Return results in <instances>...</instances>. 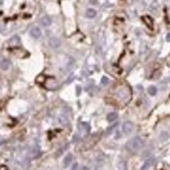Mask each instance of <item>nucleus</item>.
<instances>
[{"label":"nucleus","instance_id":"nucleus-1","mask_svg":"<svg viewBox=\"0 0 170 170\" xmlns=\"http://www.w3.org/2000/svg\"><path fill=\"white\" fill-rule=\"evenodd\" d=\"M114 96L119 101L123 102V105L127 104L132 98V91L130 87L127 84H118L114 89Z\"/></svg>","mask_w":170,"mask_h":170},{"label":"nucleus","instance_id":"nucleus-2","mask_svg":"<svg viewBox=\"0 0 170 170\" xmlns=\"http://www.w3.org/2000/svg\"><path fill=\"white\" fill-rule=\"evenodd\" d=\"M143 145V142L140 137H133L126 143V149L131 152L138 151Z\"/></svg>","mask_w":170,"mask_h":170},{"label":"nucleus","instance_id":"nucleus-3","mask_svg":"<svg viewBox=\"0 0 170 170\" xmlns=\"http://www.w3.org/2000/svg\"><path fill=\"white\" fill-rule=\"evenodd\" d=\"M45 87L49 90H55L57 88V82L54 78H48V80L46 81L45 83Z\"/></svg>","mask_w":170,"mask_h":170},{"label":"nucleus","instance_id":"nucleus-4","mask_svg":"<svg viewBox=\"0 0 170 170\" xmlns=\"http://www.w3.org/2000/svg\"><path fill=\"white\" fill-rule=\"evenodd\" d=\"M48 45H49L52 48L55 49V48H58L59 47L61 46V41L59 40L57 38L52 37V38H50L49 40H48Z\"/></svg>","mask_w":170,"mask_h":170},{"label":"nucleus","instance_id":"nucleus-5","mask_svg":"<svg viewBox=\"0 0 170 170\" xmlns=\"http://www.w3.org/2000/svg\"><path fill=\"white\" fill-rule=\"evenodd\" d=\"M30 34L32 38H35V39H39V37L41 36L42 32H41V30L39 28V27L35 26V27H32L30 30Z\"/></svg>","mask_w":170,"mask_h":170},{"label":"nucleus","instance_id":"nucleus-6","mask_svg":"<svg viewBox=\"0 0 170 170\" xmlns=\"http://www.w3.org/2000/svg\"><path fill=\"white\" fill-rule=\"evenodd\" d=\"M133 123L130 122V121L125 122L124 124V125H123V131H124V133H125V134L131 133L132 132H133Z\"/></svg>","mask_w":170,"mask_h":170},{"label":"nucleus","instance_id":"nucleus-7","mask_svg":"<svg viewBox=\"0 0 170 170\" xmlns=\"http://www.w3.org/2000/svg\"><path fill=\"white\" fill-rule=\"evenodd\" d=\"M142 21H143V23L147 25V27H149L150 29L153 28V26H154V22H153L152 18H151V16L143 15L142 17Z\"/></svg>","mask_w":170,"mask_h":170},{"label":"nucleus","instance_id":"nucleus-8","mask_svg":"<svg viewBox=\"0 0 170 170\" xmlns=\"http://www.w3.org/2000/svg\"><path fill=\"white\" fill-rule=\"evenodd\" d=\"M10 66H11L10 61L7 60V59H3V60L0 62V68H1L2 70H4V71L8 70Z\"/></svg>","mask_w":170,"mask_h":170},{"label":"nucleus","instance_id":"nucleus-9","mask_svg":"<svg viewBox=\"0 0 170 170\" xmlns=\"http://www.w3.org/2000/svg\"><path fill=\"white\" fill-rule=\"evenodd\" d=\"M153 162H154V160H153V158H149V160H148L147 161H145V163L142 165L141 170H148L151 166L153 165Z\"/></svg>","mask_w":170,"mask_h":170},{"label":"nucleus","instance_id":"nucleus-10","mask_svg":"<svg viewBox=\"0 0 170 170\" xmlns=\"http://www.w3.org/2000/svg\"><path fill=\"white\" fill-rule=\"evenodd\" d=\"M40 23L45 27H48L51 24V19L48 16H44L40 19Z\"/></svg>","mask_w":170,"mask_h":170},{"label":"nucleus","instance_id":"nucleus-11","mask_svg":"<svg viewBox=\"0 0 170 170\" xmlns=\"http://www.w3.org/2000/svg\"><path fill=\"white\" fill-rule=\"evenodd\" d=\"M118 117V115L115 112H112V113H109L108 115H107V119H108V122H114L115 121Z\"/></svg>","mask_w":170,"mask_h":170},{"label":"nucleus","instance_id":"nucleus-12","mask_svg":"<svg viewBox=\"0 0 170 170\" xmlns=\"http://www.w3.org/2000/svg\"><path fill=\"white\" fill-rule=\"evenodd\" d=\"M72 160H73V156L72 154H67L66 156V158H64V164L65 167H68L70 164L72 163Z\"/></svg>","mask_w":170,"mask_h":170},{"label":"nucleus","instance_id":"nucleus-13","mask_svg":"<svg viewBox=\"0 0 170 170\" xmlns=\"http://www.w3.org/2000/svg\"><path fill=\"white\" fill-rule=\"evenodd\" d=\"M97 15V12L93 8H90L86 11V16L88 18H94Z\"/></svg>","mask_w":170,"mask_h":170},{"label":"nucleus","instance_id":"nucleus-14","mask_svg":"<svg viewBox=\"0 0 170 170\" xmlns=\"http://www.w3.org/2000/svg\"><path fill=\"white\" fill-rule=\"evenodd\" d=\"M20 43V39L17 37V36H14V38H13L12 39H11V43L10 44L12 45V46H18Z\"/></svg>","mask_w":170,"mask_h":170},{"label":"nucleus","instance_id":"nucleus-15","mask_svg":"<svg viewBox=\"0 0 170 170\" xmlns=\"http://www.w3.org/2000/svg\"><path fill=\"white\" fill-rule=\"evenodd\" d=\"M148 92H149L151 95H155V94L157 93V89H156V87H154V86H151V87H149V89H148Z\"/></svg>","mask_w":170,"mask_h":170},{"label":"nucleus","instance_id":"nucleus-16","mask_svg":"<svg viewBox=\"0 0 170 170\" xmlns=\"http://www.w3.org/2000/svg\"><path fill=\"white\" fill-rule=\"evenodd\" d=\"M115 125L116 124H115V125H113V126H110V127H108V129H107V131H106V135H108V134H110V133L113 132V130H114V128L115 127Z\"/></svg>","mask_w":170,"mask_h":170},{"label":"nucleus","instance_id":"nucleus-17","mask_svg":"<svg viewBox=\"0 0 170 170\" xmlns=\"http://www.w3.org/2000/svg\"><path fill=\"white\" fill-rule=\"evenodd\" d=\"M108 82H109V80H108V78H107V77H103V78L101 79V83H102L103 85L108 84Z\"/></svg>","mask_w":170,"mask_h":170},{"label":"nucleus","instance_id":"nucleus-18","mask_svg":"<svg viewBox=\"0 0 170 170\" xmlns=\"http://www.w3.org/2000/svg\"><path fill=\"white\" fill-rule=\"evenodd\" d=\"M82 125L83 126V128L85 127V130H86L87 132H89L90 131V125H89L87 123H85V122H83V123H82Z\"/></svg>","mask_w":170,"mask_h":170},{"label":"nucleus","instance_id":"nucleus-19","mask_svg":"<svg viewBox=\"0 0 170 170\" xmlns=\"http://www.w3.org/2000/svg\"><path fill=\"white\" fill-rule=\"evenodd\" d=\"M0 170H8V168H7L6 166L2 165V166H0Z\"/></svg>","mask_w":170,"mask_h":170},{"label":"nucleus","instance_id":"nucleus-20","mask_svg":"<svg viewBox=\"0 0 170 170\" xmlns=\"http://www.w3.org/2000/svg\"><path fill=\"white\" fill-rule=\"evenodd\" d=\"M167 64L168 65V66L170 67V55L167 57Z\"/></svg>","mask_w":170,"mask_h":170},{"label":"nucleus","instance_id":"nucleus-21","mask_svg":"<svg viewBox=\"0 0 170 170\" xmlns=\"http://www.w3.org/2000/svg\"><path fill=\"white\" fill-rule=\"evenodd\" d=\"M77 167H78V164H75V165L73 166V167H72V170H76Z\"/></svg>","mask_w":170,"mask_h":170},{"label":"nucleus","instance_id":"nucleus-22","mask_svg":"<svg viewBox=\"0 0 170 170\" xmlns=\"http://www.w3.org/2000/svg\"><path fill=\"white\" fill-rule=\"evenodd\" d=\"M167 41H170V33L167 34Z\"/></svg>","mask_w":170,"mask_h":170},{"label":"nucleus","instance_id":"nucleus-23","mask_svg":"<svg viewBox=\"0 0 170 170\" xmlns=\"http://www.w3.org/2000/svg\"><path fill=\"white\" fill-rule=\"evenodd\" d=\"M77 90H78V93H77V94H78V95H80V92H81V88H80V87H79V86L77 87Z\"/></svg>","mask_w":170,"mask_h":170},{"label":"nucleus","instance_id":"nucleus-24","mask_svg":"<svg viewBox=\"0 0 170 170\" xmlns=\"http://www.w3.org/2000/svg\"><path fill=\"white\" fill-rule=\"evenodd\" d=\"M81 170H89V168L87 167H82V168H81Z\"/></svg>","mask_w":170,"mask_h":170}]
</instances>
